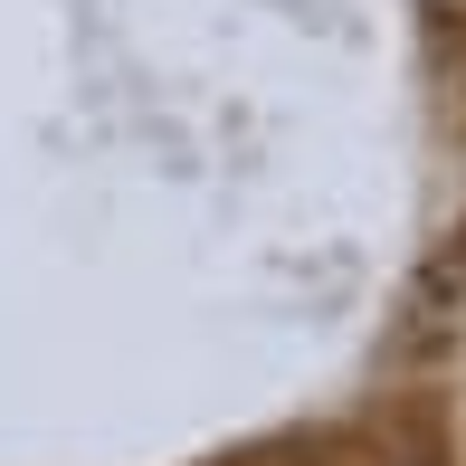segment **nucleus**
<instances>
[]
</instances>
